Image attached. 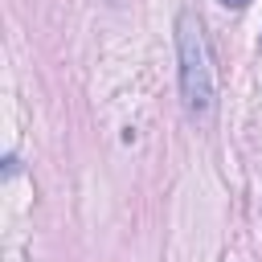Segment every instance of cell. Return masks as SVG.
Here are the masks:
<instances>
[{
  "mask_svg": "<svg viewBox=\"0 0 262 262\" xmlns=\"http://www.w3.org/2000/svg\"><path fill=\"white\" fill-rule=\"evenodd\" d=\"M176 53H180V94H184V111L196 119L213 115L217 102V78H213V61H209V41L201 33V20L192 12L176 16Z\"/></svg>",
  "mask_w": 262,
  "mask_h": 262,
  "instance_id": "1",
  "label": "cell"
},
{
  "mask_svg": "<svg viewBox=\"0 0 262 262\" xmlns=\"http://www.w3.org/2000/svg\"><path fill=\"white\" fill-rule=\"evenodd\" d=\"M221 4H229V8H242V4H250V0H221Z\"/></svg>",
  "mask_w": 262,
  "mask_h": 262,
  "instance_id": "2",
  "label": "cell"
}]
</instances>
